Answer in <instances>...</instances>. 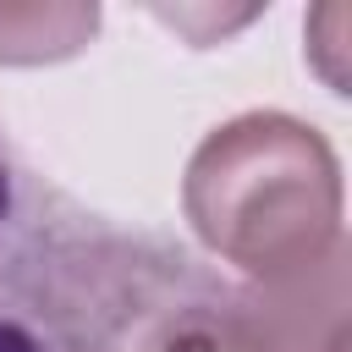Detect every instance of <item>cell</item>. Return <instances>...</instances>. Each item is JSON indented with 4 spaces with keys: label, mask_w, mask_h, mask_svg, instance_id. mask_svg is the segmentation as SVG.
<instances>
[{
    "label": "cell",
    "mask_w": 352,
    "mask_h": 352,
    "mask_svg": "<svg viewBox=\"0 0 352 352\" xmlns=\"http://www.w3.org/2000/svg\"><path fill=\"white\" fill-rule=\"evenodd\" d=\"M138 352H264V336L242 302H226V292L204 286L170 314H160Z\"/></svg>",
    "instance_id": "cell-2"
},
{
    "label": "cell",
    "mask_w": 352,
    "mask_h": 352,
    "mask_svg": "<svg viewBox=\"0 0 352 352\" xmlns=\"http://www.w3.org/2000/svg\"><path fill=\"white\" fill-rule=\"evenodd\" d=\"M187 214L214 253L264 280H286L341 248L336 160L314 126L242 116L198 148L187 170Z\"/></svg>",
    "instance_id": "cell-1"
},
{
    "label": "cell",
    "mask_w": 352,
    "mask_h": 352,
    "mask_svg": "<svg viewBox=\"0 0 352 352\" xmlns=\"http://www.w3.org/2000/svg\"><path fill=\"white\" fill-rule=\"evenodd\" d=\"M94 6H0V60H55L94 33Z\"/></svg>",
    "instance_id": "cell-3"
}]
</instances>
